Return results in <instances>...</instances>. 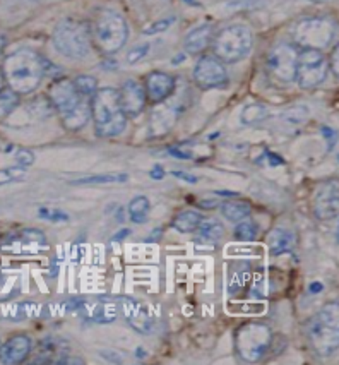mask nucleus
Masks as SVG:
<instances>
[{
	"label": "nucleus",
	"instance_id": "1",
	"mask_svg": "<svg viewBox=\"0 0 339 365\" xmlns=\"http://www.w3.org/2000/svg\"><path fill=\"white\" fill-rule=\"evenodd\" d=\"M2 74L12 91L29 95L40 88L46 74V62L33 50L23 48L4 58Z\"/></svg>",
	"mask_w": 339,
	"mask_h": 365
},
{
	"label": "nucleus",
	"instance_id": "2",
	"mask_svg": "<svg viewBox=\"0 0 339 365\" xmlns=\"http://www.w3.org/2000/svg\"><path fill=\"white\" fill-rule=\"evenodd\" d=\"M48 101L61 115L63 127L71 133H78L90 122L91 100L79 95L72 79L55 81L48 89Z\"/></svg>",
	"mask_w": 339,
	"mask_h": 365
},
{
	"label": "nucleus",
	"instance_id": "3",
	"mask_svg": "<svg viewBox=\"0 0 339 365\" xmlns=\"http://www.w3.org/2000/svg\"><path fill=\"white\" fill-rule=\"evenodd\" d=\"M91 118L98 138H117L125 130L127 115L122 110L118 91L113 88H98L91 98Z\"/></svg>",
	"mask_w": 339,
	"mask_h": 365
},
{
	"label": "nucleus",
	"instance_id": "4",
	"mask_svg": "<svg viewBox=\"0 0 339 365\" xmlns=\"http://www.w3.org/2000/svg\"><path fill=\"white\" fill-rule=\"evenodd\" d=\"M91 43L103 55H113L129 40V24L113 9H100L90 24Z\"/></svg>",
	"mask_w": 339,
	"mask_h": 365
},
{
	"label": "nucleus",
	"instance_id": "5",
	"mask_svg": "<svg viewBox=\"0 0 339 365\" xmlns=\"http://www.w3.org/2000/svg\"><path fill=\"white\" fill-rule=\"evenodd\" d=\"M339 312L338 302H329L308 321V341L319 356H330L338 351L339 345Z\"/></svg>",
	"mask_w": 339,
	"mask_h": 365
},
{
	"label": "nucleus",
	"instance_id": "6",
	"mask_svg": "<svg viewBox=\"0 0 339 365\" xmlns=\"http://www.w3.org/2000/svg\"><path fill=\"white\" fill-rule=\"evenodd\" d=\"M52 43L58 53L72 61H83L91 53L90 24L79 19H63L52 33Z\"/></svg>",
	"mask_w": 339,
	"mask_h": 365
},
{
	"label": "nucleus",
	"instance_id": "7",
	"mask_svg": "<svg viewBox=\"0 0 339 365\" xmlns=\"http://www.w3.org/2000/svg\"><path fill=\"white\" fill-rule=\"evenodd\" d=\"M254 31L245 24H230L213 36V55L223 63H236L247 58L254 50Z\"/></svg>",
	"mask_w": 339,
	"mask_h": 365
},
{
	"label": "nucleus",
	"instance_id": "8",
	"mask_svg": "<svg viewBox=\"0 0 339 365\" xmlns=\"http://www.w3.org/2000/svg\"><path fill=\"white\" fill-rule=\"evenodd\" d=\"M273 345V331L264 322H245L235 333V350L244 362H259Z\"/></svg>",
	"mask_w": 339,
	"mask_h": 365
},
{
	"label": "nucleus",
	"instance_id": "9",
	"mask_svg": "<svg viewBox=\"0 0 339 365\" xmlns=\"http://www.w3.org/2000/svg\"><path fill=\"white\" fill-rule=\"evenodd\" d=\"M336 24L328 18H307L298 21L291 29L293 43L300 48L324 50L333 43Z\"/></svg>",
	"mask_w": 339,
	"mask_h": 365
},
{
	"label": "nucleus",
	"instance_id": "10",
	"mask_svg": "<svg viewBox=\"0 0 339 365\" xmlns=\"http://www.w3.org/2000/svg\"><path fill=\"white\" fill-rule=\"evenodd\" d=\"M329 62L322 50L302 48L296 58L295 81L302 89H313L328 78Z\"/></svg>",
	"mask_w": 339,
	"mask_h": 365
},
{
	"label": "nucleus",
	"instance_id": "11",
	"mask_svg": "<svg viewBox=\"0 0 339 365\" xmlns=\"http://www.w3.org/2000/svg\"><path fill=\"white\" fill-rule=\"evenodd\" d=\"M0 250L4 254H9V256H18V257H31V256H40L45 250H48V240H46L45 233L36 228H24L19 230L14 235H11L9 239L0 245Z\"/></svg>",
	"mask_w": 339,
	"mask_h": 365
},
{
	"label": "nucleus",
	"instance_id": "12",
	"mask_svg": "<svg viewBox=\"0 0 339 365\" xmlns=\"http://www.w3.org/2000/svg\"><path fill=\"white\" fill-rule=\"evenodd\" d=\"M296 58H298V48L295 43H278L271 50L268 57V71L271 78L278 83L290 84L295 81L296 74Z\"/></svg>",
	"mask_w": 339,
	"mask_h": 365
},
{
	"label": "nucleus",
	"instance_id": "13",
	"mask_svg": "<svg viewBox=\"0 0 339 365\" xmlns=\"http://www.w3.org/2000/svg\"><path fill=\"white\" fill-rule=\"evenodd\" d=\"M194 83L197 88L209 91V89L224 88L228 84V71L224 63L214 55H202L194 67Z\"/></svg>",
	"mask_w": 339,
	"mask_h": 365
},
{
	"label": "nucleus",
	"instance_id": "14",
	"mask_svg": "<svg viewBox=\"0 0 339 365\" xmlns=\"http://www.w3.org/2000/svg\"><path fill=\"white\" fill-rule=\"evenodd\" d=\"M78 312L88 322L108 324L118 317V302L107 295L86 297V299H79Z\"/></svg>",
	"mask_w": 339,
	"mask_h": 365
},
{
	"label": "nucleus",
	"instance_id": "15",
	"mask_svg": "<svg viewBox=\"0 0 339 365\" xmlns=\"http://www.w3.org/2000/svg\"><path fill=\"white\" fill-rule=\"evenodd\" d=\"M120 311L124 314L125 321L129 322V326L137 333L150 334L155 331V316H152L150 309L146 305L137 302L132 297H125L120 302Z\"/></svg>",
	"mask_w": 339,
	"mask_h": 365
},
{
	"label": "nucleus",
	"instance_id": "16",
	"mask_svg": "<svg viewBox=\"0 0 339 365\" xmlns=\"http://www.w3.org/2000/svg\"><path fill=\"white\" fill-rule=\"evenodd\" d=\"M71 348L69 343L63 341L62 338H45L40 341L36 356L33 362L36 364H83L80 359L69 356Z\"/></svg>",
	"mask_w": 339,
	"mask_h": 365
},
{
	"label": "nucleus",
	"instance_id": "17",
	"mask_svg": "<svg viewBox=\"0 0 339 365\" xmlns=\"http://www.w3.org/2000/svg\"><path fill=\"white\" fill-rule=\"evenodd\" d=\"M117 91H118V100H120L122 110H124L127 118H134L141 115L147 103L146 91H144L142 84L137 83L135 79H127L120 86V89H117Z\"/></svg>",
	"mask_w": 339,
	"mask_h": 365
},
{
	"label": "nucleus",
	"instance_id": "18",
	"mask_svg": "<svg viewBox=\"0 0 339 365\" xmlns=\"http://www.w3.org/2000/svg\"><path fill=\"white\" fill-rule=\"evenodd\" d=\"M177 81L172 74L163 71H155L147 74L144 81V91H146V98L150 103L158 105L167 101L170 96L175 93Z\"/></svg>",
	"mask_w": 339,
	"mask_h": 365
},
{
	"label": "nucleus",
	"instance_id": "19",
	"mask_svg": "<svg viewBox=\"0 0 339 365\" xmlns=\"http://www.w3.org/2000/svg\"><path fill=\"white\" fill-rule=\"evenodd\" d=\"M338 180H329L322 184L313 201V215L320 222H329L338 216Z\"/></svg>",
	"mask_w": 339,
	"mask_h": 365
},
{
	"label": "nucleus",
	"instance_id": "20",
	"mask_svg": "<svg viewBox=\"0 0 339 365\" xmlns=\"http://www.w3.org/2000/svg\"><path fill=\"white\" fill-rule=\"evenodd\" d=\"M33 351V341L28 334H14L0 345V364L18 365L26 362Z\"/></svg>",
	"mask_w": 339,
	"mask_h": 365
},
{
	"label": "nucleus",
	"instance_id": "21",
	"mask_svg": "<svg viewBox=\"0 0 339 365\" xmlns=\"http://www.w3.org/2000/svg\"><path fill=\"white\" fill-rule=\"evenodd\" d=\"M180 115V110L175 108L173 105L168 103H158L155 105L151 118H150V133L152 138H161V135H167L170 130L173 129V125L177 124Z\"/></svg>",
	"mask_w": 339,
	"mask_h": 365
},
{
	"label": "nucleus",
	"instance_id": "22",
	"mask_svg": "<svg viewBox=\"0 0 339 365\" xmlns=\"http://www.w3.org/2000/svg\"><path fill=\"white\" fill-rule=\"evenodd\" d=\"M214 36V26L211 23H204L201 26L194 28L187 33L184 40V48L189 55H201L207 50Z\"/></svg>",
	"mask_w": 339,
	"mask_h": 365
},
{
	"label": "nucleus",
	"instance_id": "23",
	"mask_svg": "<svg viewBox=\"0 0 339 365\" xmlns=\"http://www.w3.org/2000/svg\"><path fill=\"white\" fill-rule=\"evenodd\" d=\"M268 247L271 256H281L291 252L295 247V235L286 228H274L268 235Z\"/></svg>",
	"mask_w": 339,
	"mask_h": 365
},
{
	"label": "nucleus",
	"instance_id": "24",
	"mask_svg": "<svg viewBox=\"0 0 339 365\" xmlns=\"http://www.w3.org/2000/svg\"><path fill=\"white\" fill-rule=\"evenodd\" d=\"M202 222V215L197 213L194 210H184L180 213L175 215V218L172 220V228H175L180 233H192L197 230L199 223Z\"/></svg>",
	"mask_w": 339,
	"mask_h": 365
},
{
	"label": "nucleus",
	"instance_id": "25",
	"mask_svg": "<svg viewBox=\"0 0 339 365\" xmlns=\"http://www.w3.org/2000/svg\"><path fill=\"white\" fill-rule=\"evenodd\" d=\"M219 210H221V215L224 220H228V222L231 223H236L240 222V220L249 218L252 207H250L249 202L245 201H224L221 202V206H219Z\"/></svg>",
	"mask_w": 339,
	"mask_h": 365
},
{
	"label": "nucleus",
	"instance_id": "26",
	"mask_svg": "<svg viewBox=\"0 0 339 365\" xmlns=\"http://www.w3.org/2000/svg\"><path fill=\"white\" fill-rule=\"evenodd\" d=\"M129 180L127 173H96V175L83 177L72 180L74 185H107V184H124Z\"/></svg>",
	"mask_w": 339,
	"mask_h": 365
},
{
	"label": "nucleus",
	"instance_id": "27",
	"mask_svg": "<svg viewBox=\"0 0 339 365\" xmlns=\"http://www.w3.org/2000/svg\"><path fill=\"white\" fill-rule=\"evenodd\" d=\"M151 202L146 196H135L132 201L127 206V213H129V218L132 223L142 225L147 222V216H150Z\"/></svg>",
	"mask_w": 339,
	"mask_h": 365
},
{
	"label": "nucleus",
	"instance_id": "28",
	"mask_svg": "<svg viewBox=\"0 0 339 365\" xmlns=\"http://www.w3.org/2000/svg\"><path fill=\"white\" fill-rule=\"evenodd\" d=\"M269 115V110L266 105L262 103H250L245 105L244 110L240 113V120L241 124L245 125H257L261 122H264Z\"/></svg>",
	"mask_w": 339,
	"mask_h": 365
},
{
	"label": "nucleus",
	"instance_id": "29",
	"mask_svg": "<svg viewBox=\"0 0 339 365\" xmlns=\"http://www.w3.org/2000/svg\"><path fill=\"white\" fill-rule=\"evenodd\" d=\"M233 235H235V239L239 242H254L257 239V235H259V227H257V223L254 220L244 218L240 222H236Z\"/></svg>",
	"mask_w": 339,
	"mask_h": 365
},
{
	"label": "nucleus",
	"instance_id": "30",
	"mask_svg": "<svg viewBox=\"0 0 339 365\" xmlns=\"http://www.w3.org/2000/svg\"><path fill=\"white\" fill-rule=\"evenodd\" d=\"M197 232L201 233L202 239H206L207 242H216L224 235V227L218 222V220L202 218V222L199 223L197 227Z\"/></svg>",
	"mask_w": 339,
	"mask_h": 365
},
{
	"label": "nucleus",
	"instance_id": "31",
	"mask_svg": "<svg viewBox=\"0 0 339 365\" xmlns=\"http://www.w3.org/2000/svg\"><path fill=\"white\" fill-rule=\"evenodd\" d=\"M19 105V95L12 91L11 88H4L0 91V120L11 115Z\"/></svg>",
	"mask_w": 339,
	"mask_h": 365
},
{
	"label": "nucleus",
	"instance_id": "32",
	"mask_svg": "<svg viewBox=\"0 0 339 365\" xmlns=\"http://www.w3.org/2000/svg\"><path fill=\"white\" fill-rule=\"evenodd\" d=\"M72 83H74V88L78 89L79 95L88 100H91L95 96L96 89H98V81L93 76H78L75 79H72Z\"/></svg>",
	"mask_w": 339,
	"mask_h": 365
},
{
	"label": "nucleus",
	"instance_id": "33",
	"mask_svg": "<svg viewBox=\"0 0 339 365\" xmlns=\"http://www.w3.org/2000/svg\"><path fill=\"white\" fill-rule=\"evenodd\" d=\"M38 216L41 220H46V222H52V223H63V222H69L71 216L66 213V211L58 210V207H52V206H41L38 210Z\"/></svg>",
	"mask_w": 339,
	"mask_h": 365
},
{
	"label": "nucleus",
	"instance_id": "34",
	"mask_svg": "<svg viewBox=\"0 0 339 365\" xmlns=\"http://www.w3.org/2000/svg\"><path fill=\"white\" fill-rule=\"evenodd\" d=\"M24 173H26V170H24L23 167H19V165L18 167H9V168L0 170V185L21 180V178H24Z\"/></svg>",
	"mask_w": 339,
	"mask_h": 365
},
{
	"label": "nucleus",
	"instance_id": "35",
	"mask_svg": "<svg viewBox=\"0 0 339 365\" xmlns=\"http://www.w3.org/2000/svg\"><path fill=\"white\" fill-rule=\"evenodd\" d=\"M175 23V18H165V19H160V21H155V23H151L150 26H146L142 29L144 35L151 36V35H158V33H163L167 31V29L172 26V24Z\"/></svg>",
	"mask_w": 339,
	"mask_h": 365
},
{
	"label": "nucleus",
	"instance_id": "36",
	"mask_svg": "<svg viewBox=\"0 0 339 365\" xmlns=\"http://www.w3.org/2000/svg\"><path fill=\"white\" fill-rule=\"evenodd\" d=\"M33 307H35V305L28 304V302L16 304V305H12L11 312L7 314V316H9L11 319H26V317H31L33 314H35Z\"/></svg>",
	"mask_w": 339,
	"mask_h": 365
},
{
	"label": "nucleus",
	"instance_id": "37",
	"mask_svg": "<svg viewBox=\"0 0 339 365\" xmlns=\"http://www.w3.org/2000/svg\"><path fill=\"white\" fill-rule=\"evenodd\" d=\"M150 48H151L150 43H142V45L134 46L132 50H129V52H127V57H125L127 63H137L139 61H142V58L150 53Z\"/></svg>",
	"mask_w": 339,
	"mask_h": 365
},
{
	"label": "nucleus",
	"instance_id": "38",
	"mask_svg": "<svg viewBox=\"0 0 339 365\" xmlns=\"http://www.w3.org/2000/svg\"><path fill=\"white\" fill-rule=\"evenodd\" d=\"M308 115V110L305 107H295V108H290L288 112L285 113V118L288 122H293V124H300V122H303L305 118Z\"/></svg>",
	"mask_w": 339,
	"mask_h": 365
},
{
	"label": "nucleus",
	"instance_id": "39",
	"mask_svg": "<svg viewBox=\"0 0 339 365\" xmlns=\"http://www.w3.org/2000/svg\"><path fill=\"white\" fill-rule=\"evenodd\" d=\"M16 161H18L19 167L26 168L29 165L35 163V155L29 150H18V153H16Z\"/></svg>",
	"mask_w": 339,
	"mask_h": 365
},
{
	"label": "nucleus",
	"instance_id": "40",
	"mask_svg": "<svg viewBox=\"0 0 339 365\" xmlns=\"http://www.w3.org/2000/svg\"><path fill=\"white\" fill-rule=\"evenodd\" d=\"M172 175L180 178V180L189 182V184H197V182H199V178L196 175H190V173H187V172H180V170H175V172H172Z\"/></svg>",
	"mask_w": 339,
	"mask_h": 365
},
{
	"label": "nucleus",
	"instance_id": "41",
	"mask_svg": "<svg viewBox=\"0 0 339 365\" xmlns=\"http://www.w3.org/2000/svg\"><path fill=\"white\" fill-rule=\"evenodd\" d=\"M197 206L199 207H204V210H214L216 206H219V201H218V199H214V197H211V199H199Z\"/></svg>",
	"mask_w": 339,
	"mask_h": 365
},
{
	"label": "nucleus",
	"instance_id": "42",
	"mask_svg": "<svg viewBox=\"0 0 339 365\" xmlns=\"http://www.w3.org/2000/svg\"><path fill=\"white\" fill-rule=\"evenodd\" d=\"M168 155L177 156V158H180V160H190V158H192V153L184 151V150H179V148H170Z\"/></svg>",
	"mask_w": 339,
	"mask_h": 365
},
{
	"label": "nucleus",
	"instance_id": "43",
	"mask_svg": "<svg viewBox=\"0 0 339 365\" xmlns=\"http://www.w3.org/2000/svg\"><path fill=\"white\" fill-rule=\"evenodd\" d=\"M266 156H268V160H269V165H273V167H276V165H285V160H283L281 156L274 155V153H271V151H266Z\"/></svg>",
	"mask_w": 339,
	"mask_h": 365
},
{
	"label": "nucleus",
	"instance_id": "44",
	"mask_svg": "<svg viewBox=\"0 0 339 365\" xmlns=\"http://www.w3.org/2000/svg\"><path fill=\"white\" fill-rule=\"evenodd\" d=\"M129 235H130V230H129V228H122L120 232L115 233V235L112 237V242H120V240L127 239V237H129Z\"/></svg>",
	"mask_w": 339,
	"mask_h": 365
},
{
	"label": "nucleus",
	"instance_id": "45",
	"mask_svg": "<svg viewBox=\"0 0 339 365\" xmlns=\"http://www.w3.org/2000/svg\"><path fill=\"white\" fill-rule=\"evenodd\" d=\"M151 177L156 178V180H161V178L165 177V170H163V167H161V165H156V167L152 168Z\"/></svg>",
	"mask_w": 339,
	"mask_h": 365
},
{
	"label": "nucleus",
	"instance_id": "46",
	"mask_svg": "<svg viewBox=\"0 0 339 365\" xmlns=\"http://www.w3.org/2000/svg\"><path fill=\"white\" fill-rule=\"evenodd\" d=\"M339 63H338V46L336 48H334V53H333V71H334V76H336L338 78V74H339Z\"/></svg>",
	"mask_w": 339,
	"mask_h": 365
},
{
	"label": "nucleus",
	"instance_id": "47",
	"mask_svg": "<svg viewBox=\"0 0 339 365\" xmlns=\"http://www.w3.org/2000/svg\"><path fill=\"white\" fill-rule=\"evenodd\" d=\"M308 290H311V294H317V292L324 290V285H322V283H319V282H313L312 285L308 287Z\"/></svg>",
	"mask_w": 339,
	"mask_h": 365
},
{
	"label": "nucleus",
	"instance_id": "48",
	"mask_svg": "<svg viewBox=\"0 0 339 365\" xmlns=\"http://www.w3.org/2000/svg\"><path fill=\"white\" fill-rule=\"evenodd\" d=\"M6 45H7V38L4 35H0V57H2L4 50H6Z\"/></svg>",
	"mask_w": 339,
	"mask_h": 365
},
{
	"label": "nucleus",
	"instance_id": "49",
	"mask_svg": "<svg viewBox=\"0 0 339 365\" xmlns=\"http://www.w3.org/2000/svg\"><path fill=\"white\" fill-rule=\"evenodd\" d=\"M216 194H218V196H224V197H236V196H239L236 192H228V190H218Z\"/></svg>",
	"mask_w": 339,
	"mask_h": 365
},
{
	"label": "nucleus",
	"instance_id": "50",
	"mask_svg": "<svg viewBox=\"0 0 339 365\" xmlns=\"http://www.w3.org/2000/svg\"><path fill=\"white\" fill-rule=\"evenodd\" d=\"M184 61H185V55L179 53L175 58H173V63H179V62H184Z\"/></svg>",
	"mask_w": 339,
	"mask_h": 365
},
{
	"label": "nucleus",
	"instance_id": "51",
	"mask_svg": "<svg viewBox=\"0 0 339 365\" xmlns=\"http://www.w3.org/2000/svg\"><path fill=\"white\" fill-rule=\"evenodd\" d=\"M4 83H6V79H4L2 69H0V91H2V89H4Z\"/></svg>",
	"mask_w": 339,
	"mask_h": 365
},
{
	"label": "nucleus",
	"instance_id": "52",
	"mask_svg": "<svg viewBox=\"0 0 339 365\" xmlns=\"http://www.w3.org/2000/svg\"><path fill=\"white\" fill-rule=\"evenodd\" d=\"M185 2L190 4V6H199V4L196 2V0H185Z\"/></svg>",
	"mask_w": 339,
	"mask_h": 365
},
{
	"label": "nucleus",
	"instance_id": "53",
	"mask_svg": "<svg viewBox=\"0 0 339 365\" xmlns=\"http://www.w3.org/2000/svg\"><path fill=\"white\" fill-rule=\"evenodd\" d=\"M0 345H2V341H0Z\"/></svg>",
	"mask_w": 339,
	"mask_h": 365
}]
</instances>
